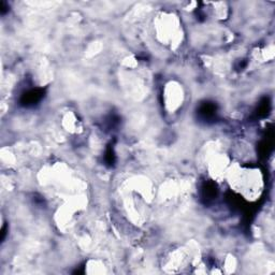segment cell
Returning a JSON list of instances; mask_svg holds the SVG:
<instances>
[{
	"instance_id": "obj_2",
	"label": "cell",
	"mask_w": 275,
	"mask_h": 275,
	"mask_svg": "<svg viewBox=\"0 0 275 275\" xmlns=\"http://www.w3.org/2000/svg\"><path fill=\"white\" fill-rule=\"evenodd\" d=\"M179 95H181V94H179ZM179 95H176V96L174 95V96H173V101L176 99V98H178V99H181V100H182V97H180ZM167 100H168L167 105L171 107V103H172V97H167Z\"/></svg>"
},
{
	"instance_id": "obj_1",
	"label": "cell",
	"mask_w": 275,
	"mask_h": 275,
	"mask_svg": "<svg viewBox=\"0 0 275 275\" xmlns=\"http://www.w3.org/2000/svg\"><path fill=\"white\" fill-rule=\"evenodd\" d=\"M231 175V184L244 197L255 198L261 191V176L256 170H236Z\"/></svg>"
}]
</instances>
